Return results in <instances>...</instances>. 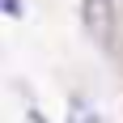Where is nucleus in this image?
<instances>
[{
	"instance_id": "1",
	"label": "nucleus",
	"mask_w": 123,
	"mask_h": 123,
	"mask_svg": "<svg viewBox=\"0 0 123 123\" xmlns=\"http://www.w3.org/2000/svg\"><path fill=\"white\" fill-rule=\"evenodd\" d=\"M81 21H85L89 38L102 51H111V43H115V0H81Z\"/></svg>"
},
{
	"instance_id": "2",
	"label": "nucleus",
	"mask_w": 123,
	"mask_h": 123,
	"mask_svg": "<svg viewBox=\"0 0 123 123\" xmlns=\"http://www.w3.org/2000/svg\"><path fill=\"white\" fill-rule=\"evenodd\" d=\"M68 123H111V119H106L98 106H89V102L76 98V102H72V111H68Z\"/></svg>"
},
{
	"instance_id": "3",
	"label": "nucleus",
	"mask_w": 123,
	"mask_h": 123,
	"mask_svg": "<svg viewBox=\"0 0 123 123\" xmlns=\"http://www.w3.org/2000/svg\"><path fill=\"white\" fill-rule=\"evenodd\" d=\"M0 13H9V17H21V0H0Z\"/></svg>"
}]
</instances>
